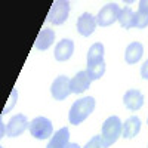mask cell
<instances>
[{
  "label": "cell",
  "mask_w": 148,
  "mask_h": 148,
  "mask_svg": "<svg viewBox=\"0 0 148 148\" xmlns=\"http://www.w3.org/2000/svg\"><path fill=\"white\" fill-rule=\"evenodd\" d=\"M88 74L90 80H98L104 76L105 73V62L104 58H95V59H88Z\"/></svg>",
  "instance_id": "11"
},
{
  "label": "cell",
  "mask_w": 148,
  "mask_h": 148,
  "mask_svg": "<svg viewBox=\"0 0 148 148\" xmlns=\"http://www.w3.org/2000/svg\"><path fill=\"white\" fill-rule=\"evenodd\" d=\"M123 102H125V105L129 110L136 111L144 105V95L136 89H130L125 93V96H123Z\"/></svg>",
  "instance_id": "10"
},
{
  "label": "cell",
  "mask_w": 148,
  "mask_h": 148,
  "mask_svg": "<svg viewBox=\"0 0 148 148\" xmlns=\"http://www.w3.org/2000/svg\"><path fill=\"white\" fill-rule=\"evenodd\" d=\"M74 52V43L70 39H62L55 47V58L58 61H67Z\"/></svg>",
  "instance_id": "12"
},
{
  "label": "cell",
  "mask_w": 148,
  "mask_h": 148,
  "mask_svg": "<svg viewBox=\"0 0 148 148\" xmlns=\"http://www.w3.org/2000/svg\"><path fill=\"white\" fill-rule=\"evenodd\" d=\"M27 127H30V125H28V120H27L24 114L14 116L6 126V136H10V138L18 136V135H21Z\"/></svg>",
  "instance_id": "7"
},
{
  "label": "cell",
  "mask_w": 148,
  "mask_h": 148,
  "mask_svg": "<svg viewBox=\"0 0 148 148\" xmlns=\"http://www.w3.org/2000/svg\"><path fill=\"white\" fill-rule=\"evenodd\" d=\"M139 129H141V120H139L136 116H132V117H129V119L125 121L121 135H123L125 138L130 139V138H135V136L139 133Z\"/></svg>",
  "instance_id": "14"
},
{
  "label": "cell",
  "mask_w": 148,
  "mask_h": 148,
  "mask_svg": "<svg viewBox=\"0 0 148 148\" xmlns=\"http://www.w3.org/2000/svg\"><path fill=\"white\" fill-rule=\"evenodd\" d=\"M123 132V125L117 116H111L108 117L104 125H102V135H101V139H102V145L104 148L111 147L121 135Z\"/></svg>",
  "instance_id": "2"
},
{
  "label": "cell",
  "mask_w": 148,
  "mask_h": 148,
  "mask_svg": "<svg viewBox=\"0 0 148 148\" xmlns=\"http://www.w3.org/2000/svg\"><path fill=\"white\" fill-rule=\"evenodd\" d=\"M147 121H148V120H147Z\"/></svg>",
  "instance_id": "22"
},
{
  "label": "cell",
  "mask_w": 148,
  "mask_h": 148,
  "mask_svg": "<svg viewBox=\"0 0 148 148\" xmlns=\"http://www.w3.org/2000/svg\"><path fill=\"white\" fill-rule=\"evenodd\" d=\"M30 133L36 139H46L52 135V121L46 117H36L30 121Z\"/></svg>",
  "instance_id": "4"
},
{
  "label": "cell",
  "mask_w": 148,
  "mask_h": 148,
  "mask_svg": "<svg viewBox=\"0 0 148 148\" xmlns=\"http://www.w3.org/2000/svg\"><path fill=\"white\" fill-rule=\"evenodd\" d=\"M68 139H70V132H68L67 127H62L51 138V141H49L46 148H65L70 144Z\"/></svg>",
  "instance_id": "15"
},
{
  "label": "cell",
  "mask_w": 148,
  "mask_h": 148,
  "mask_svg": "<svg viewBox=\"0 0 148 148\" xmlns=\"http://www.w3.org/2000/svg\"><path fill=\"white\" fill-rule=\"evenodd\" d=\"M141 76L144 79H148V59L145 61V62L142 64V67H141Z\"/></svg>",
  "instance_id": "20"
},
{
  "label": "cell",
  "mask_w": 148,
  "mask_h": 148,
  "mask_svg": "<svg viewBox=\"0 0 148 148\" xmlns=\"http://www.w3.org/2000/svg\"><path fill=\"white\" fill-rule=\"evenodd\" d=\"M84 148H104L101 136H93L88 144H86V147H84Z\"/></svg>",
  "instance_id": "19"
},
{
  "label": "cell",
  "mask_w": 148,
  "mask_h": 148,
  "mask_svg": "<svg viewBox=\"0 0 148 148\" xmlns=\"http://www.w3.org/2000/svg\"><path fill=\"white\" fill-rule=\"evenodd\" d=\"M65 148H80V147H79L77 144H68V145H67Z\"/></svg>",
  "instance_id": "21"
},
{
  "label": "cell",
  "mask_w": 148,
  "mask_h": 148,
  "mask_svg": "<svg viewBox=\"0 0 148 148\" xmlns=\"http://www.w3.org/2000/svg\"><path fill=\"white\" fill-rule=\"evenodd\" d=\"M135 19V27L136 28H145L148 25V0H141L139 2V9Z\"/></svg>",
  "instance_id": "17"
},
{
  "label": "cell",
  "mask_w": 148,
  "mask_h": 148,
  "mask_svg": "<svg viewBox=\"0 0 148 148\" xmlns=\"http://www.w3.org/2000/svg\"><path fill=\"white\" fill-rule=\"evenodd\" d=\"M70 79L65 77V76H59L53 80L52 83V88H51V92H52V96L55 98L56 101H62L65 98L73 93L71 92V84H70Z\"/></svg>",
  "instance_id": "6"
},
{
  "label": "cell",
  "mask_w": 148,
  "mask_h": 148,
  "mask_svg": "<svg viewBox=\"0 0 148 148\" xmlns=\"http://www.w3.org/2000/svg\"><path fill=\"white\" fill-rule=\"evenodd\" d=\"M120 8L116 3H108L105 5L96 15V24L101 27H108L113 22L119 21V15H120Z\"/></svg>",
  "instance_id": "5"
},
{
  "label": "cell",
  "mask_w": 148,
  "mask_h": 148,
  "mask_svg": "<svg viewBox=\"0 0 148 148\" xmlns=\"http://www.w3.org/2000/svg\"><path fill=\"white\" fill-rule=\"evenodd\" d=\"M96 18H93L90 14L84 12V14L77 19V30L82 36H90L96 28Z\"/></svg>",
  "instance_id": "9"
},
{
  "label": "cell",
  "mask_w": 148,
  "mask_h": 148,
  "mask_svg": "<svg viewBox=\"0 0 148 148\" xmlns=\"http://www.w3.org/2000/svg\"><path fill=\"white\" fill-rule=\"evenodd\" d=\"M55 40V33L53 30H49V28H45L39 33V36H37V39H36V49H39V51H46V49H49L52 46Z\"/></svg>",
  "instance_id": "13"
},
{
  "label": "cell",
  "mask_w": 148,
  "mask_h": 148,
  "mask_svg": "<svg viewBox=\"0 0 148 148\" xmlns=\"http://www.w3.org/2000/svg\"><path fill=\"white\" fill-rule=\"evenodd\" d=\"M68 14H70V3L65 0H56L51 6V10L47 14V21L55 24V25H61L68 18Z\"/></svg>",
  "instance_id": "3"
},
{
  "label": "cell",
  "mask_w": 148,
  "mask_h": 148,
  "mask_svg": "<svg viewBox=\"0 0 148 148\" xmlns=\"http://www.w3.org/2000/svg\"><path fill=\"white\" fill-rule=\"evenodd\" d=\"M135 19H136V15H135V12L130 9V8H123L120 10V15H119V22L123 28H132L135 27Z\"/></svg>",
  "instance_id": "18"
},
{
  "label": "cell",
  "mask_w": 148,
  "mask_h": 148,
  "mask_svg": "<svg viewBox=\"0 0 148 148\" xmlns=\"http://www.w3.org/2000/svg\"><path fill=\"white\" fill-rule=\"evenodd\" d=\"M95 108V99L92 96H86L82 99L76 101L73 104L70 114H68V120L71 125H80L82 121H84L89 117V114Z\"/></svg>",
  "instance_id": "1"
},
{
  "label": "cell",
  "mask_w": 148,
  "mask_h": 148,
  "mask_svg": "<svg viewBox=\"0 0 148 148\" xmlns=\"http://www.w3.org/2000/svg\"><path fill=\"white\" fill-rule=\"evenodd\" d=\"M90 77L88 71H79L76 76H74L70 82L71 84V92L73 93H83L86 89H89L90 86Z\"/></svg>",
  "instance_id": "8"
},
{
  "label": "cell",
  "mask_w": 148,
  "mask_h": 148,
  "mask_svg": "<svg viewBox=\"0 0 148 148\" xmlns=\"http://www.w3.org/2000/svg\"><path fill=\"white\" fill-rule=\"evenodd\" d=\"M142 53H144V46L139 42L130 43L127 46V49H126V53H125L126 62L127 64H136L138 61L142 58Z\"/></svg>",
  "instance_id": "16"
}]
</instances>
